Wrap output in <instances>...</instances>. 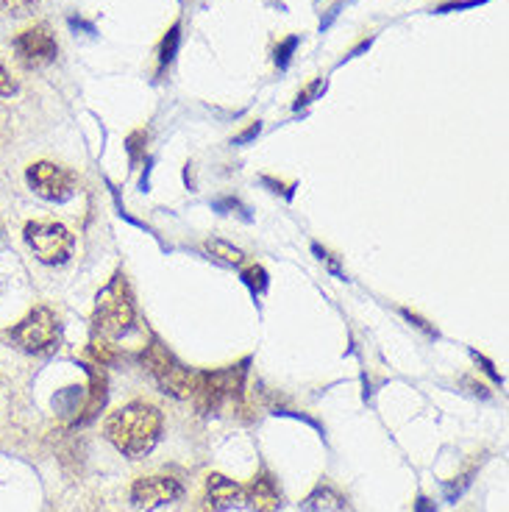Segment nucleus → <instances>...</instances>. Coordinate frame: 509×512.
Instances as JSON below:
<instances>
[{
    "label": "nucleus",
    "instance_id": "obj_1",
    "mask_svg": "<svg viewBox=\"0 0 509 512\" xmlns=\"http://www.w3.org/2000/svg\"><path fill=\"white\" fill-rule=\"evenodd\" d=\"M159 435H162V412L145 401H131L112 412L106 421V437L126 457L148 454L159 443Z\"/></svg>",
    "mask_w": 509,
    "mask_h": 512
},
{
    "label": "nucleus",
    "instance_id": "obj_2",
    "mask_svg": "<svg viewBox=\"0 0 509 512\" xmlns=\"http://www.w3.org/2000/svg\"><path fill=\"white\" fill-rule=\"evenodd\" d=\"M92 323H95V332L101 334L103 340H117V337H126V334L134 332L137 309H134V298H131L123 273H117L115 279L98 293Z\"/></svg>",
    "mask_w": 509,
    "mask_h": 512
},
{
    "label": "nucleus",
    "instance_id": "obj_3",
    "mask_svg": "<svg viewBox=\"0 0 509 512\" xmlns=\"http://www.w3.org/2000/svg\"><path fill=\"white\" fill-rule=\"evenodd\" d=\"M245 365L226 368V371H204L195 376L192 384V396L195 407L201 415H215L229 398H242V379H245Z\"/></svg>",
    "mask_w": 509,
    "mask_h": 512
},
{
    "label": "nucleus",
    "instance_id": "obj_4",
    "mask_svg": "<svg viewBox=\"0 0 509 512\" xmlns=\"http://www.w3.org/2000/svg\"><path fill=\"white\" fill-rule=\"evenodd\" d=\"M142 365L148 368L156 384L162 387V393L173 398L192 396L195 373H190V368H184L179 359L173 357L159 340H151V346L142 351Z\"/></svg>",
    "mask_w": 509,
    "mask_h": 512
},
{
    "label": "nucleus",
    "instance_id": "obj_5",
    "mask_svg": "<svg viewBox=\"0 0 509 512\" xmlns=\"http://www.w3.org/2000/svg\"><path fill=\"white\" fill-rule=\"evenodd\" d=\"M23 237L34 256L45 265H64L76 248V237L70 234V229L53 220H31L23 229Z\"/></svg>",
    "mask_w": 509,
    "mask_h": 512
},
{
    "label": "nucleus",
    "instance_id": "obj_6",
    "mask_svg": "<svg viewBox=\"0 0 509 512\" xmlns=\"http://www.w3.org/2000/svg\"><path fill=\"white\" fill-rule=\"evenodd\" d=\"M12 337L28 354L48 357L59 348V318L53 315V309L37 307L14 326Z\"/></svg>",
    "mask_w": 509,
    "mask_h": 512
},
{
    "label": "nucleus",
    "instance_id": "obj_7",
    "mask_svg": "<svg viewBox=\"0 0 509 512\" xmlns=\"http://www.w3.org/2000/svg\"><path fill=\"white\" fill-rule=\"evenodd\" d=\"M26 181L45 201H67L76 195V176L56 162H34L26 170Z\"/></svg>",
    "mask_w": 509,
    "mask_h": 512
},
{
    "label": "nucleus",
    "instance_id": "obj_8",
    "mask_svg": "<svg viewBox=\"0 0 509 512\" xmlns=\"http://www.w3.org/2000/svg\"><path fill=\"white\" fill-rule=\"evenodd\" d=\"M14 53H17V62L23 64V67L37 70V67H45V64H51L59 56V42H56L48 26H31L23 34H17Z\"/></svg>",
    "mask_w": 509,
    "mask_h": 512
},
{
    "label": "nucleus",
    "instance_id": "obj_9",
    "mask_svg": "<svg viewBox=\"0 0 509 512\" xmlns=\"http://www.w3.org/2000/svg\"><path fill=\"white\" fill-rule=\"evenodd\" d=\"M181 493H184V487L170 476H142L131 487V504L140 512H151L181 499Z\"/></svg>",
    "mask_w": 509,
    "mask_h": 512
},
{
    "label": "nucleus",
    "instance_id": "obj_10",
    "mask_svg": "<svg viewBox=\"0 0 509 512\" xmlns=\"http://www.w3.org/2000/svg\"><path fill=\"white\" fill-rule=\"evenodd\" d=\"M206 501L217 512L245 507V487L237 485L229 476L209 474V479H206Z\"/></svg>",
    "mask_w": 509,
    "mask_h": 512
},
{
    "label": "nucleus",
    "instance_id": "obj_11",
    "mask_svg": "<svg viewBox=\"0 0 509 512\" xmlns=\"http://www.w3.org/2000/svg\"><path fill=\"white\" fill-rule=\"evenodd\" d=\"M245 504L254 512H279L281 510V493L273 476L259 474L251 479V485L245 487Z\"/></svg>",
    "mask_w": 509,
    "mask_h": 512
},
{
    "label": "nucleus",
    "instance_id": "obj_12",
    "mask_svg": "<svg viewBox=\"0 0 509 512\" xmlns=\"http://www.w3.org/2000/svg\"><path fill=\"white\" fill-rule=\"evenodd\" d=\"M204 251L212 256L215 262H220V265H229V268H237V265L245 262V254H242L240 248L226 243V240H206Z\"/></svg>",
    "mask_w": 509,
    "mask_h": 512
},
{
    "label": "nucleus",
    "instance_id": "obj_13",
    "mask_svg": "<svg viewBox=\"0 0 509 512\" xmlns=\"http://www.w3.org/2000/svg\"><path fill=\"white\" fill-rule=\"evenodd\" d=\"M343 510V496L334 493L331 487H318L309 499L304 501V512H340Z\"/></svg>",
    "mask_w": 509,
    "mask_h": 512
},
{
    "label": "nucleus",
    "instance_id": "obj_14",
    "mask_svg": "<svg viewBox=\"0 0 509 512\" xmlns=\"http://www.w3.org/2000/svg\"><path fill=\"white\" fill-rule=\"evenodd\" d=\"M179 42H181V26L176 23V26L167 31V37L162 39V48H159V62H162V67L173 62V56H176V51H179Z\"/></svg>",
    "mask_w": 509,
    "mask_h": 512
},
{
    "label": "nucleus",
    "instance_id": "obj_15",
    "mask_svg": "<svg viewBox=\"0 0 509 512\" xmlns=\"http://www.w3.org/2000/svg\"><path fill=\"white\" fill-rule=\"evenodd\" d=\"M242 282L248 284L254 293H265L268 290V273H265V268L254 265V268H248L242 273Z\"/></svg>",
    "mask_w": 509,
    "mask_h": 512
},
{
    "label": "nucleus",
    "instance_id": "obj_16",
    "mask_svg": "<svg viewBox=\"0 0 509 512\" xmlns=\"http://www.w3.org/2000/svg\"><path fill=\"white\" fill-rule=\"evenodd\" d=\"M295 48H298V37L284 39L279 48H276V64H279V67H287V64H290V59H293Z\"/></svg>",
    "mask_w": 509,
    "mask_h": 512
},
{
    "label": "nucleus",
    "instance_id": "obj_17",
    "mask_svg": "<svg viewBox=\"0 0 509 512\" xmlns=\"http://www.w3.org/2000/svg\"><path fill=\"white\" fill-rule=\"evenodd\" d=\"M31 6H37V0H0V12L6 14H26Z\"/></svg>",
    "mask_w": 509,
    "mask_h": 512
},
{
    "label": "nucleus",
    "instance_id": "obj_18",
    "mask_svg": "<svg viewBox=\"0 0 509 512\" xmlns=\"http://www.w3.org/2000/svg\"><path fill=\"white\" fill-rule=\"evenodd\" d=\"M17 92V81L12 78V73L0 64V98H9Z\"/></svg>",
    "mask_w": 509,
    "mask_h": 512
},
{
    "label": "nucleus",
    "instance_id": "obj_19",
    "mask_svg": "<svg viewBox=\"0 0 509 512\" xmlns=\"http://www.w3.org/2000/svg\"><path fill=\"white\" fill-rule=\"evenodd\" d=\"M320 90H323V81H315V84H309V87H306V90L301 92V95H298V101H295V109H301V106H306V103L312 101V98H315V95H318Z\"/></svg>",
    "mask_w": 509,
    "mask_h": 512
},
{
    "label": "nucleus",
    "instance_id": "obj_20",
    "mask_svg": "<svg viewBox=\"0 0 509 512\" xmlns=\"http://www.w3.org/2000/svg\"><path fill=\"white\" fill-rule=\"evenodd\" d=\"M90 351H92V357L98 359V362H103V365H106V362H112V351H109V346L101 343V340H92Z\"/></svg>",
    "mask_w": 509,
    "mask_h": 512
},
{
    "label": "nucleus",
    "instance_id": "obj_21",
    "mask_svg": "<svg viewBox=\"0 0 509 512\" xmlns=\"http://www.w3.org/2000/svg\"><path fill=\"white\" fill-rule=\"evenodd\" d=\"M404 318L412 320V323H415V326H418V329H423V332H426V334H434V329H429V326H426V320H420L418 315H412V312H409V309H404Z\"/></svg>",
    "mask_w": 509,
    "mask_h": 512
},
{
    "label": "nucleus",
    "instance_id": "obj_22",
    "mask_svg": "<svg viewBox=\"0 0 509 512\" xmlns=\"http://www.w3.org/2000/svg\"><path fill=\"white\" fill-rule=\"evenodd\" d=\"M259 128H262V126H259V123H254V126L248 128V131H242L240 137H237V140H234V142H237V145H240V142H248V140H254L256 134H259Z\"/></svg>",
    "mask_w": 509,
    "mask_h": 512
},
{
    "label": "nucleus",
    "instance_id": "obj_23",
    "mask_svg": "<svg viewBox=\"0 0 509 512\" xmlns=\"http://www.w3.org/2000/svg\"><path fill=\"white\" fill-rule=\"evenodd\" d=\"M418 512H434V507L429 504V499H418Z\"/></svg>",
    "mask_w": 509,
    "mask_h": 512
}]
</instances>
